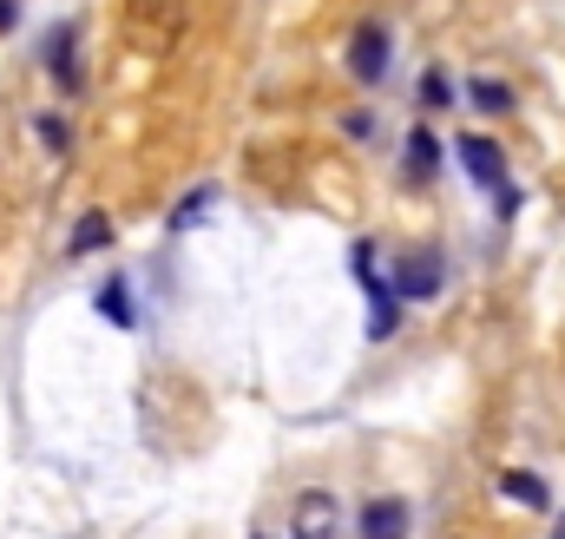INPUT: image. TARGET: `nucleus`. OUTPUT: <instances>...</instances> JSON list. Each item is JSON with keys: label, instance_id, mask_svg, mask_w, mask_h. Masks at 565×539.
Returning <instances> with one entry per match:
<instances>
[{"label": "nucleus", "instance_id": "1", "mask_svg": "<svg viewBox=\"0 0 565 539\" xmlns=\"http://www.w3.org/2000/svg\"><path fill=\"white\" fill-rule=\"evenodd\" d=\"M119 20H126V40L139 53H171L184 33V0H126Z\"/></svg>", "mask_w": 565, "mask_h": 539}, {"label": "nucleus", "instance_id": "2", "mask_svg": "<svg viewBox=\"0 0 565 539\" xmlns=\"http://www.w3.org/2000/svg\"><path fill=\"white\" fill-rule=\"evenodd\" d=\"M79 40H86V27H79V20H60V27L46 33V46H40V60H46V73H53V86H60L66 99H79V93H86V60H79Z\"/></svg>", "mask_w": 565, "mask_h": 539}, {"label": "nucleus", "instance_id": "3", "mask_svg": "<svg viewBox=\"0 0 565 539\" xmlns=\"http://www.w3.org/2000/svg\"><path fill=\"white\" fill-rule=\"evenodd\" d=\"M349 264H355V283H362V296H369V336L388 342V336H395V289H388L382 270H375V244H355Z\"/></svg>", "mask_w": 565, "mask_h": 539}, {"label": "nucleus", "instance_id": "4", "mask_svg": "<svg viewBox=\"0 0 565 539\" xmlns=\"http://www.w3.org/2000/svg\"><path fill=\"white\" fill-rule=\"evenodd\" d=\"M289 539H342V507H335V494H322V487L296 494V507H289Z\"/></svg>", "mask_w": 565, "mask_h": 539}, {"label": "nucleus", "instance_id": "5", "mask_svg": "<svg viewBox=\"0 0 565 539\" xmlns=\"http://www.w3.org/2000/svg\"><path fill=\"white\" fill-rule=\"evenodd\" d=\"M349 73H355L362 86L388 80V27H382V20H362V27L349 33Z\"/></svg>", "mask_w": 565, "mask_h": 539}, {"label": "nucleus", "instance_id": "6", "mask_svg": "<svg viewBox=\"0 0 565 539\" xmlns=\"http://www.w3.org/2000/svg\"><path fill=\"white\" fill-rule=\"evenodd\" d=\"M460 165H467L473 184L500 191V211H513V198H507V151H500L493 138H460Z\"/></svg>", "mask_w": 565, "mask_h": 539}, {"label": "nucleus", "instance_id": "7", "mask_svg": "<svg viewBox=\"0 0 565 539\" xmlns=\"http://www.w3.org/2000/svg\"><path fill=\"white\" fill-rule=\"evenodd\" d=\"M440 276H447V270H440L434 251H408V257L395 264V289H402L408 303H427V296H440Z\"/></svg>", "mask_w": 565, "mask_h": 539}, {"label": "nucleus", "instance_id": "8", "mask_svg": "<svg viewBox=\"0 0 565 539\" xmlns=\"http://www.w3.org/2000/svg\"><path fill=\"white\" fill-rule=\"evenodd\" d=\"M355 533H362V539H408V507H402L395 494H382V500H369V507H362Z\"/></svg>", "mask_w": 565, "mask_h": 539}, {"label": "nucleus", "instance_id": "9", "mask_svg": "<svg viewBox=\"0 0 565 539\" xmlns=\"http://www.w3.org/2000/svg\"><path fill=\"white\" fill-rule=\"evenodd\" d=\"M113 244V218L106 211H86L79 224H73V237H66V257H93V251H106Z\"/></svg>", "mask_w": 565, "mask_h": 539}, {"label": "nucleus", "instance_id": "10", "mask_svg": "<svg viewBox=\"0 0 565 539\" xmlns=\"http://www.w3.org/2000/svg\"><path fill=\"white\" fill-rule=\"evenodd\" d=\"M500 494H507L513 507H533V514H546V507H553L546 480H540V474H520V467H507V474H500Z\"/></svg>", "mask_w": 565, "mask_h": 539}, {"label": "nucleus", "instance_id": "11", "mask_svg": "<svg viewBox=\"0 0 565 539\" xmlns=\"http://www.w3.org/2000/svg\"><path fill=\"white\" fill-rule=\"evenodd\" d=\"M402 158H408V178H415V184H427V178H434V165H440V145H434V133H427V126H415Z\"/></svg>", "mask_w": 565, "mask_h": 539}, {"label": "nucleus", "instance_id": "12", "mask_svg": "<svg viewBox=\"0 0 565 539\" xmlns=\"http://www.w3.org/2000/svg\"><path fill=\"white\" fill-rule=\"evenodd\" d=\"M211 204H217V184H198V191H184V198H178V211H171V231H191V224H198Z\"/></svg>", "mask_w": 565, "mask_h": 539}, {"label": "nucleus", "instance_id": "13", "mask_svg": "<svg viewBox=\"0 0 565 539\" xmlns=\"http://www.w3.org/2000/svg\"><path fill=\"white\" fill-rule=\"evenodd\" d=\"M93 303H99V316H106V323L132 329V289H126V283H99V296H93Z\"/></svg>", "mask_w": 565, "mask_h": 539}, {"label": "nucleus", "instance_id": "14", "mask_svg": "<svg viewBox=\"0 0 565 539\" xmlns=\"http://www.w3.org/2000/svg\"><path fill=\"white\" fill-rule=\"evenodd\" d=\"M473 106H487V113H507V106H513V93H507V86H493V80H480V86H473Z\"/></svg>", "mask_w": 565, "mask_h": 539}, {"label": "nucleus", "instance_id": "15", "mask_svg": "<svg viewBox=\"0 0 565 539\" xmlns=\"http://www.w3.org/2000/svg\"><path fill=\"white\" fill-rule=\"evenodd\" d=\"M447 99H454V86H447L440 73H427L422 80V106H447Z\"/></svg>", "mask_w": 565, "mask_h": 539}, {"label": "nucleus", "instance_id": "16", "mask_svg": "<svg viewBox=\"0 0 565 539\" xmlns=\"http://www.w3.org/2000/svg\"><path fill=\"white\" fill-rule=\"evenodd\" d=\"M40 145H46V151H66V119L46 113V119H40Z\"/></svg>", "mask_w": 565, "mask_h": 539}, {"label": "nucleus", "instance_id": "17", "mask_svg": "<svg viewBox=\"0 0 565 539\" xmlns=\"http://www.w3.org/2000/svg\"><path fill=\"white\" fill-rule=\"evenodd\" d=\"M342 133H349V138H375V119H369V113H349V119H342Z\"/></svg>", "mask_w": 565, "mask_h": 539}, {"label": "nucleus", "instance_id": "18", "mask_svg": "<svg viewBox=\"0 0 565 539\" xmlns=\"http://www.w3.org/2000/svg\"><path fill=\"white\" fill-rule=\"evenodd\" d=\"M20 27V0H0V33H13Z\"/></svg>", "mask_w": 565, "mask_h": 539}, {"label": "nucleus", "instance_id": "19", "mask_svg": "<svg viewBox=\"0 0 565 539\" xmlns=\"http://www.w3.org/2000/svg\"><path fill=\"white\" fill-rule=\"evenodd\" d=\"M553 539H565V514H559V527H553Z\"/></svg>", "mask_w": 565, "mask_h": 539}, {"label": "nucleus", "instance_id": "20", "mask_svg": "<svg viewBox=\"0 0 565 539\" xmlns=\"http://www.w3.org/2000/svg\"><path fill=\"white\" fill-rule=\"evenodd\" d=\"M257 539H264V533H257Z\"/></svg>", "mask_w": 565, "mask_h": 539}]
</instances>
